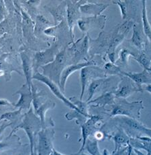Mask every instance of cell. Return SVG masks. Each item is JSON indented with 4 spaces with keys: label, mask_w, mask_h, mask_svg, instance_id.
<instances>
[{
    "label": "cell",
    "mask_w": 151,
    "mask_h": 155,
    "mask_svg": "<svg viewBox=\"0 0 151 155\" xmlns=\"http://www.w3.org/2000/svg\"><path fill=\"white\" fill-rule=\"evenodd\" d=\"M115 96L112 92L104 93L102 95L98 97L94 100H91L87 102V104H92L94 107H105L106 106H111L115 101Z\"/></svg>",
    "instance_id": "23"
},
{
    "label": "cell",
    "mask_w": 151,
    "mask_h": 155,
    "mask_svg": "<svg viewBox=\"0 0 151 155\" xmlns=\"http://www.w3.org/2000/svg\"><path fill=\"white\" fill-rule=\"evenodd\" d=\"M111 118L115 126L121 128L130 137H150L151 129L138 120L123 116H114Z\"/></svg>",
    "instance_id": "3"
},
{
    "label": "cell",
    "mask_w": 151,
    "mask_h": 155,
    "mask_svg": "<svg viewBox=\"0 0 151 155\" xmlns=\"http://www.w3.org/2000/svg\"><path fill=\"white\" fill-rule=\"evenodd\" d=\"M106 74L103 69L98 68L96 65H89L82 68L80 70V81H81V94L80 101H82L83 95L86 93L87 85L92 80L96 78H106Z\"/></svg>",
    "instance_id": "7"
},
{
    "label": "cell",
    "mask_w": 151,
    "mask_h": 155,
    "mask_svg": "<svg viewBox=\"0 0 151 155\" xmlns=\"http://www.w3.org/2000/svg\"><path fill=\"white\" fill-rule=\"evenodd\" d=\"M64 8L62 7V5H59L57 8L49 9V11L52 13V15L53 16L56 25H57L58 22L61 21L62 19L63 15H64Z\"/></svg>",
    "instance_id": "34"
},
{
    "label": "cell",
    "mask_w": 151,
    "mask_h": 155,
    "mask_svg": "<svg viewBox=\"0 0 151 155\" xmlns=\"http://www.w3.org/2000/svg\"><path fill=\"white\" fill-rule=\"evenodd\" d=\"M20 58L22 60V65H23V70L24 76L26 79V84L28 86L30 90L31 91L33 84V61L29 54L25 52H23L20 53Z\"/></svg>",
    "instance_id": "17"
},
{
    "label": "cell",
    "mask_w": 151,
    "mask_h": 155,
    "mask_svg": "<svg viewBox=\"0 0 151 155\" xmlns=\"http://www.w3.org/2000/svg\"><path fill=\"white\" fill-rule=\"evenodd\" d=\"M107 136L110 140H113L115 143V150L111 155L117 153L121 150L122 146L126 147L129 145L130 137L121 128H119V127H117L116 131H115L112 135L109 136L107 135Z\"/></svg>",
    "instance_id": "16"
},
{
    "label": "cell",
    "mask_w": 151,
    "mask_h": 155,
    "mask_svg": "<svg viewBox=\"0 0 151 155\" xmlns=\"http://www.w3.org/2000/svg\"><path fill=\"white\" fill-rule=\"evenodd\" d=\"M91 115L85 114V113L81 112L80 110H73V111L67 113V114L65 115V117L67 118V120H73V119H75L77 121V123L79 125H81V124L84 123L87 119H88Z\"/></svg>",
    "instance_id": "29"
},
{
    "label": "cell",
    "mask_w": 151,
    "mask_h": 155,
    "mask_svg": "<svg viewBox=\"0 0 151 155\" xmlns=\"http://www.w3.org/2000/svg\"><path fill=\"white\" fill-rule=\"evenodd\" d=\"M65 50L58 52L53 61L42 66L43 75L48 78L60 87V80L62 71L66 65Z\"/></svg>",
    "instance_id": "4"
},
{
    "label": "cell",
    "mask_w": 151,
    "mask_h": 155,
    "mask_svg": "<svg viewBox=\"0 0 151 155\" xmlns=\"http://www.w3.org/2000/svg\"><path fill=\"white\" fill-rule=\"evenodd\" d=\"M131 58L136 60L144 68V70L150 71V57L148 55L144 50L141 51L139 54H136V57Z\"/></svg>",
    "instance_id": "31"
},
{
    "label": "cell",
    "mask_w": 151,
    "mask_h": 155,
    "mask_svg": "<svg viewBox=\"0 0 151 155\" xmlns=\"http://www.w3.org/2000/svg\"><path fill=\"white\" fill-rule=\"evenodd\" d=\"M57 49V46H52L50 48L44 51L37 52L35 55V58L33 61V66L34 72L37 71L39 68L48 64L54 60L56 55L58 52Z\"/></svg>",
    "instance_id": "12"
},
{
    "label": "cell",
    "mask_w": 151,
    "mask_h": 155,
    "mask_svg": "<svg viewBox=\"0 0 151 155\" xmlns=\"http://www.w3.org/2000/svg\"><path fill=\"white\" fill-rule=\"evenodd\" d=\"M132 29V36H131V38L130 40L131 41V43L134 46H136V48L140 50V51L144 50L145 41L143 35L144 32L142 33L140 27L136 24H134Z\"/></svg>",
    "instance_id": "24"
},
{
    "label": "cell",
    "mask_w": 151,
    "mask_h": 155,
    "mask_svg": "<svg viewBox=\"0 0 151 155\" xmlns=\"http://www.w3.org/2000/svg\"><path fill=\"white\" fill-rule=\"evenodd\" d=\"M136 54L131 52L130 49L123 48L119 52L118 54V59L115 61V64L119 66V67H125L128 65V62L130 58L136 57Z\"/></svg>",
    "instance_id": "26"
},
{
    "label": "cell",
    "mask_w": 151,
    "mask_h": 155,
    "mask_svg": "<svg viewBox=\"0 0 151 155\" xmlns=\"http://www.w3.org/2000/svg\"><path fill=\"white\" fill-rule=\"evenodd\" d=\"M102 120L103 118L100 116L91 115L84 123L81 124L82 145L78 152L83 151L84 145L87 138L94 136L96 133L99 131V127L98 124L101 123Z\"/></svg>",
    "instance_id": "10"
},
{
    "label": "cell",
    "mask_w": 151,
    "mask_h": 155,
    "mask_svg": "<svg viewBox=\"0 0 151 155\" xmlns=\"http://www.w3.org/2000/svg\"><path fill=\"white\" fill-rule=\"evenodd\" d=\"M142 26H143V32L145 36L149 39V41L151 40V26L148 19L146 1H142Z\"/></svg>",
    "instance_id": "27"
},
{
    "label": "cell",
    "mask_w": 151,
    "mask_h": 155,
    "mask_svg": "<svg viewBox=\"0 0 151 155\" xmlns=\"http://www.w3.org/2000/svg\"><path fill=\"white\" fill-rule=\"evenodd\" d=\"M31 91L33 93L32 104L33 106L35 114L40 119L43 128H44L46 113L48 110L53 109L56 106V104L50 99L45 98L41 93H37L33 86L32 87Z\"/></svg>",
    "instance_id": "6"
},
{
    "label": "cell",
    "mask_w": 151,
    "mask_h": 155,
    "mask_svg": "<svg viewBox=\"0 0 151 155\" xmlns=\"http://www.w3.org/2000/svg\"><path fill=\"white\" fill-rule=\"evenodd\" d=\"M114 4H117L119 6L121 12V17L123 20L127 18V1H112Z\"/></svg>",
    "instance_id": "35"
},
{
    "label": "cell",
    "mask_w": 151,
    "mask_h": 155,
    "mask_svg": "<svg viewBox=\"0 0 151 155\" xmlns=\"http://www.w3.org/2000/svg\"><path fill=\"white\" fill-rule=\"evenodd\" d=\"M33 80H36L39 81L45 84L47 87L50 88V91L53 93L54 95L56 97L61 100L63 103L65 104L67 106L70 107V108L75 110H78L77 108V107L74 105L72 102H71L69 99H68L64 95V94L62 92V91L60 90V87L58 86L56 83L52 81L50 79H49L45 76H43L42 74H41L39 71H37L34 72L33 76Z\"/></svg>",
    "instance_id": "9"
},
{
    "label": "cell",
    "mask_w": 151,
    "mask_h": 155,
    "mask_svg": "<svg viewBox=\"0 0 151 155\" xmlns=\"http://www.w3.org/2000/svg\"><path fill=\"white\" fill-rule=\"evenodd\" d=\"M102 155H110L108 150H107V149H104V151H103V153Z\"/></svg>",
    "instance_id": "42"
},
{
    "label": "cell",
    "mask_w": 151,
    "mask_h": 155,
    "mask_svg": "<svg viewBox=\"0 0 151 155\" xmlns=\"http://www.w3.org/2000/svg\"><path fill=\"white\" fill-rule=\"evenodd\" d=\"M23 110L18 109L17 110L12 112H7L2 114L0 116V121L1 120H7L9 121L10 123L12 124H15L16 122L18 121L21 118H23V114H22Z\"/></svg>",
    "instance_id": "30"
},
{
    "label": "cell",
    "mask_w": 151,
    "mask_h": 155,
    "mask_svg": "<svg viewBox=\"0 0 151 155\" xmlns=\"http://www.w3.org/2000/svg\"><path fill=\"white\" fill-rule=\"evenodd\" d=\"M127 148H128V146H126V147H124L123 149H121V150H120L119 152H118L117 153L113 155H127Z\"/></svg>",
    "instance_id": "38"
},
{
    "label": "cell",
    "mask_w": 151,
    "mask_h": 155,
    "mask_svg": "<svg viewBox=\"0 0 151 155\" xmlns=\"http://www.w3.org/2000/svg\"><path fill=\"white\" fill-rule=\"evenodd\" d=\"M89 65H95L93 61H86V62H83V63H75V64L71 65L68 67H65V68L63 70L61 74V76H60V90L62 91V93L64 92L65 90V86L66 83L68 78L71 75L75 72L76 71L81 70L82 68L85 67H87V66Z\"/></svg>",
    "instance_id": "15"
},
{
    "label": "cell",
    "mask_w": 151,
    "mask_h": 155,
    "mask_svg": "<svg viewBox=\"0 0 151 155\" xmlns=\"http://www.w3.org/2000/svg\"><path fill=\"white\" fill-rule=\"evenodd\" d=\"M106 21V16L102 15L88 18H81L77 23L81 31L86 32L90 29L98 28L103 29L105 26Z\"/></svg>",
    "instance_id": "13"
},
{
    "label": "cell",
    "mask_w": 151,
    "mask_h": 155,
    "mask_svg": "<svg viewBox=\"0 0 151 155\" xmlns=\"http://www.w3.org/2000/svg\"><path fill=\"white\" fill-rule=\"evenodd\" d=\"M6 15V8L5 6V3L2 0H0V21L3 20Z\"/></svg>",
    "instance_id": "36"
},
{
    "label": "cell",
    "mask_w": 151,
    "mask_h": 155,
    "mask_svg": "<svg viewBox=\"0 0 151 155\" xmlns=\"http://www.w3.org/2000/svg\"><path fill=\"white\" fill-rule=\"evenodd\" d=\"M8 56H9L8 53H4L0 55V72L5 75L6 80H10L11 79V74L12 71H16L20 75H22L20 71L14 67L11 63L7 61Z\"/></svg>",
    "instance_id": "22"
},
{
    "label": "cell",
    "mask_w": 151,
    "mask_h": 155,
    "mask_svg": "<svg viewBox=\"0 0 151 155\" xmlns=\"http://www.w3.org/2000/svg\"><path fill=\"white\" fill-rule=\"evenodd\" d=\"M0 106H14V104L7 99H0Z\"/></svg>",
    "instance_id": "37"
},
{
    "label": "cell",
    "mask_w": 151,
    "mask_h": 155,
    "mask_svg": "<svg viewBox=\"0 0 151 155\" xmlns=\"http://www.w3.org/2000/svg\"><path fill=\"white\" fill-rule=\"evenodd\" d=\"M55 132L52 127H44L38 132L36 150L38 155H51L54 150Z\"/></svg>",
    "instance_id": "5"
},
{
    "label": "cell",
    "mask_w": 151,
    "mask_h": 155,
    "mask_svg": "<svg viewBox=\"0 0 151 155\" xmlns=\"http://www.w3.org/2000/svg\"><path fill=\"white\" fill-rule=\"evenodd\" d=\"M16 94L20 95V98L17 103L14 104V107L21 110H29L31 108L33 102V93L28 86L26 84H23L20 89L13 94V95Z\"/></svg>",
    "instance_id": "14"
},
{
    "label": "cell",
    "mask_w": 151,
    "mask_h": 155,
    "mask_svg": "<svg viewBox=\"0 0 151 155\" xmlns=\"http://www.w3.org/2000/svg\"><path fill=\"white\" fill-rule=\"evenodd\" d=\"M134 24V22L131 20H126L124 23L121 25H118L115 27L116 30H115V32L118 35H121L125 37L128 34V33L130 32L131 27H133Z\"/></svg>",
    "instance_id": "33"
},
{
    "label": "cell",
    "mask_w": 151,
    "mask_h": 155,
    "mask_svg": "<svg viewBox=\"0 0 151 155\" xmlns=\"http://www.w3.org/2000/svg\"><path fill=\"white\" fill-rule=\"evenodd\" d=\"M144 87H140L132 80L124 76H120V81L115 87L113 94L115 97L127 99L134 93L143 92Z\"/></svg>",
    "instance_id": "8"
},
{
    "label": "cell",
    "mask_w": 151,
    "mask_h": 155,
    "mask_svg": "<svg viewBox=\"0 0 151 155\" xmlns=\"http://www.w3.org/2000/svg\"><path fill=\"white\" fill-rule=\"evenodd\" d=\"M86 1H69L66 4L67 5V22L68 26L69 28L70 35L71 36L72 41H74V27L75 23L80 17V11L79 7L81 4H83Z\"/></svg>",
    "instance_id": "11"
},
{
    "label": "cell",
    "mask_w": 151,
    "mask_h": 155,
    "mask_svg": "<svg viewBox=\"0 0 151 155\" xmlns=\"http://www.w3.org/2000/svg\"><path fill=\"white\" fill-rule=\"evenodd\" d=\"M11 126V124L10 123H8V124H2L1 126H0V136L2 135L3 132L5 131V129L7 128V127Z\"/></svg>",
    "instance_id": "39"
},
{
    "label": "cell",
    "mask_w": 151,
    "mask_h": 155,
    "mask_svg": "<svg viewBox=\"0 0 151 155\" xmlns=\"http://www.w3.org/2000/svg\"><path fill=\"white\" fill-rule=\"evenodd\" d=\"M150 137H138L130 138V145L131 148L136 150H144L147 152V155H150Z\"/></svg>",
    "instance_id": "21"
},
{
    "label": "cell",
    "mask_w": 151,
    "mask_h": 155,
    "mask_svg": "<svg viewBox=\"0 0 151 155\" xmlns=\"http://www.w3.org/2000/svg\"><path fill=\"white\" fill-rule=\"evenodd\" d=\"M72 155H90V154H87L86 153H83V151H82V152H77V153L73 154Z\"/></svg>",
    "instance_id": "41"
},
{
    "label": "cell",
    "mask_w": 151,
    "mask_h": 155,
    "mask_svg": "<svg viewBox=\"0 0 151 155\" xmlns=\"http://www.w3.org/2000/svg\"><path fill=\"white\" fill-rule=\"evenodd\" d=\"M16 155H21V154H16Z\"/></svg>",
    "instance_id": "43"
},
{
    "label": "cell",
    "mask_w": 151,
    "mask_h": 155,
    "mask_svg": "<svg viewBox=\"0 0 151 155\" xmlns=\"http://www.w3.org/2000/svg\"><path fill=\"white\" fill-rule=\"evenodd\" d=\"M43 128L42 122L38 116L33 112V109L31 107L22 118L20 123L11 131L10 135H12L19 129H23L25 131L29 140L31 152L33 153L36 150L37 134Z\"/></svg>",
    "instance_id": "1"
},
{
    "label": "cell",
    "mask_w": 151,
    "mask_h": 155,
    "mask_svg": "<svg viewBox=\"0 0 151 155\" xmlns=\"http://www.w3.org/2000/svg\"><path fill=\"white\" fill-rule=\"evenodd\" d=\"M51 155H64V154H61L60 153H59V152H58L56 149L54 148V150L52 151V153Z\"/></svg>",
    "instance_id": "40"
},
{
    "label": "cell",
    "mask_w": 151,
    "mask_h": 155,
    "mask_svg": "<svg viewBox=\"0 0 151 155\" xmlns=\"http://www.w3.org/2000/svg\"><path fill=\"white\" fill-rule=\"evenodd\" d=\"M108 7V4L89 3L86 1L85 3L80 5L79 11L81 14H84V15L98 16H100Z\"/></svg>",
    "instance_id": "19"
},
{
    "label": "cell",
    "mask_w": 151,
    "mask_h": 155,
    "mask_svg": "<svg viewBox=\"0 0 151 155\" xmlns=\"http://www.w3.org/2000/svg\"><path fill=\"white\" fill-rule=\"evenodd\" d=\"M111 78H96L92 80L91 82L89 83L88 89H87V98L86 102H89L92 100L93 97L96 93L98 90H101L102 88H106L107 84H109L110 80Z\"/></svg>",
    "instance_id": "20"
},
{
    "label": "cell",
    "mask_w": 151,
    "mask_h": 155,
    "mask_svg": "<svg viewBox=\"0 0 151 155\" xmlns=\"http://www.w3.org/2000/svg\"><path fill=\"white\" fill-rule=\"evenodd\" d=\"M21 145L20 138L16 135H9L5 140L0 142V153L12 150L16 146Z\"/></svg>",
    "instance_id": "25"
},
{
    "label": "cell",
    "mask_w": 151,
    "mask_h": 155,
    "mask_svg": "<svg viewBox=\"0 0 151 155\" xmlns=\"http://www.w3.org/2000/svg\"><path fill=\"white\" fill-rule=\"evenodd\" d=\"M110 117L117 116H127L139 120L141 116V110L144 109L143 102L141 100L128 102L126 99L115 97L113 104L111 106Z\"/></svg>",
    "instance_id": "2"
},
{
    "label": "cell",
    "mask_w": 151,
    "mask_h": 155,
    "mask_svg": "<svg viewBox=\"0 0 151 155\" xmlns=\"http://www.w3.org/2000/svg\"><path fill=\"white\" fill-rule=\"evenodd\" d=\"M86 150L90 155H102L100 153L98 140L94 136L90 137L87 139L85 143L83 151Z\"/></svg>",
    "instance_id": "28"
},
{
    "label": "cell",
    "mask_w": 151,
    "mask_h": 155,
    "mask_svg": "<svg viewBox=\"0 0 151 155\" xmlns=\"http://www.w3.org/2000/svg\"><path fill=\"white\" fill-rule=\"evenodd\" d=\"M121 76L127 77L140 87H143V85H149L151 84L150 71L143 70L141 72H127L122 71Z\"/></svg>",
    "instance_id": "18"
},
{
    "label": "cell",
    "mask_w": 151,
    "mask_h": 155,
    "mask_svg": "<svg viewBox=\"0 0 151 155\" xmlns=\"http://www.w3.org/2000/svg\"><path fill=\"white\" fill-rule=\"evenodd\" d=\"M103 70L107 75L109 76H121L122 70L121 68L119 67L115 63H112L111 62L106 63L104 66Z\"/></svg>",
    "instance_id": "32"
}]
</instances>
